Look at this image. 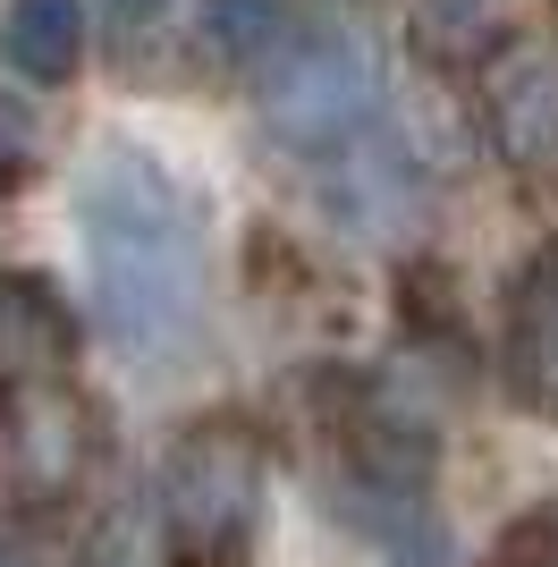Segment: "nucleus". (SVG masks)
<instances>
[{
  "instance_id": "obj_12",
  "label": "nucleus",
  "mask_w": 558,
  "mask_h": 567,
  "mask_svg": "<svg viewBox=\"0 0 558 567\" xmlns=\"http://www.w3.org/2000/svg\"><path fill=\"white\" fill-rule=\"evenodd\" d=\"M0 567H43V559H34V543H25L18 525H0Z\"/></svg>"
},
{
  "instance_id": "obj_5",
  "label": "nucleus",
  "mask_w": 558,
  "mask_h": 567,
  "mask_svg": "<svg viewBox=\"0 0 558 567\" xmlns=\"http://www.w3.org/2000/svg\"><path fill=\"white\" fill-rule=\"evenodd\" d=\"M76 364V313L34 271H0V399H43Z\"/></svg>"
},
{
  "instance_id": "obj_13",
  "label": "nucleus",
  "mask_w": 558,
  "mask_h": 567,
  "mask_svg": "<svg viewBox=\"0 0 558 567\" xmlns=\"http://www.w3.org/2000/svg\"><path fill=\"white\" fill-rule=\"evenodd\" d=\"M153 9H162V0H111V18H118V25H144Z\"/></svg>"
},
{
  "instance_id": "obj_2",
  "label": "nucleus",
  "mask_w": 558,
  "mask_h": 567,
  "mask_svg": "<svg viewBox=\"0 0 558 567\" xmlns=\"http://www.w3.org/2000/svg\"><path fill=\"white\" fill-rule=\"evenodd\" d=\"M262 499H271V450L246 415H204L186 424L162 457L153 517H162L169 567H255Z\"/></svg>"
},
{
  "instance_id": "obj_7",
  "label": "nucleus",
  "mask_w": 558,
  "mask_h": 567,
  "mask_svg": "<svg viewBox=\"0 0 558 567\" xmlns=\"http://www.w3.org/2000/svg\"><path fill=\"white\" fill-rule=\"evenodd\" d=\"M516 25H525V0H406L423 69H490L516 43Z\"/></svg>"
},
{
  "instance_id": "obj_8",
  "label": "nucleus",
  "mask_w": 558,
  "mask_h": 567,
  "mask_svg": "<svg viewBox=\"0 0 558 567\" xmlns=\"http://www.w3.org/2000/svg\"><path fill=\"white\" fill-rule=\"evenodd\" d=\"M0 51H9V69L34 76V85H69V76L85 69V18H76V0H18Z\"/></svg>"
},
{
  "instance_id": "obj_4",
  "label": "nucleus",
  "mask_w": 558,
  "mask_h": 567,
  "mask_svg": "<svg viewBox=\"0 0 558 567\" xmlns=\"http://www.w3.org/2000/svg\"><path fill=\"white\" fill-rule=\"evenodd\" d=\"M483 136L516 187H558V43H508L483 69Z\"/></svg>"
},
{
  "instance_id": "obj_1",
  "label": "nucleus",
  "mask_w": 558,
  "mask_h": 567,
  "mask_svg": "<svg viewBox=\"0 0 558 567\" xmlns=\"http://www.w3.org/2000/svg\"><path fill=\"white\" fill-rule=\"evenodd\" d=\"M76 237H85L93 306L118 348L169 355L204 322V213L153 153L111 144L93 153L76 187Z\"/></svg>"
},
{
  "instance_id": "obj_11",
  "label": "nucleus",
  "mask_w": 558,
  "mask_h": 567,
  "mask_svg": "<svg viewBox=\"0 0 558 567\" xmlns=\"http://www.w3.org/2000/svg\"><path fill=\"white\" fill-rule=\"evenodd\" d=\"M18 169H25V136H18V127H0V195L18 187Z\"/></svg>"
},
{
  "instance_id": "obj_6",
  "label": "nucleus",
  "mask_w": 558,
  "mask_h": 567,
  "mask_svg": "<svg viewBox=\"0 0 558 567\" xmlns=\"http://www.w3.org/2000/svg\"><path fill=\"white\" fill-rule=\"evenodd\" d=\"M499 381L525 415H558V237L534 246V262L508 288V322H499Z\"/></svg>"
},
{
  "instance_id": "obj_10",
  "label": "nucleus",
  "mask_w": 558,
  "mask_h": 567,
  "mask_svg": "<svg viewBox=\"0 0 558 567\" xmlns=\"http://www.w3.org/2000/svg\"><path fill=\"white\" fill-rule=\"evenodd\" d=\"M490 567H558V508H534L499 534V559Z\"/></svg>"
},
{
  "instance_id": "obj_3",
  "label": "nucleus",
  "mask_w": 558,
  "mask_h": 567,
  "mask_svg": "<svg viewBox=\"0 0 558 567\" xmlns=\"http://www.w3.org/2000/svg\"><path fill=\"white\" fill-rule=\"evenodd\" d=\"M262 118L297 153H339L372 127V51L330 18H279L271 51L255 60Z\"/></svg>"
},
{
  "instance_id": "obj_9",
  "label": "nucleus",
  "mask_w": 558,
  "mask_h": 567,
  "mask_svg": "<svg viewBox=\"0 0 558 567\" xmlns=\"http://www.w3.org/2000/svg\"><path fill=\"white\" fill-rule=\"evenodd\" d=\"M204 34L229 51V60H262L271 34H279V9L271 0H204Z\"/></svg>"
}]
</instances>
